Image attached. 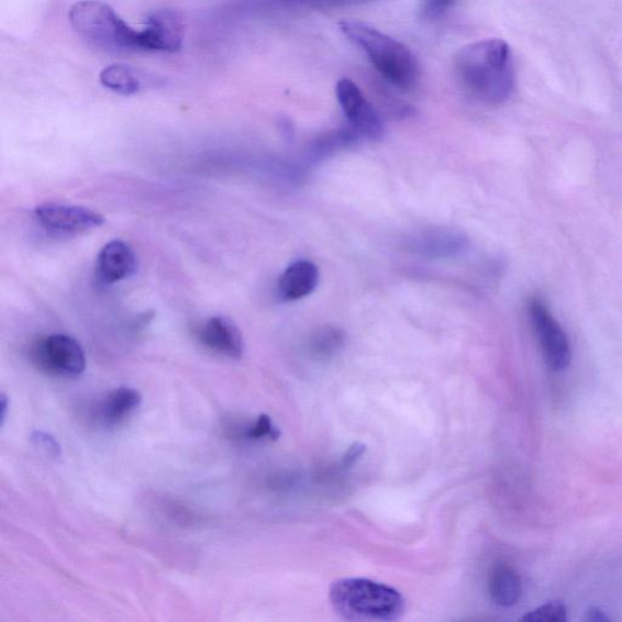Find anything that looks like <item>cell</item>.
Returning <instances> with one entry per match:
<instances>
[{"instance_id":"17","label":"cell","mask_w":622,"mask_h":622,"mask_svg":"<svg viewBox=\"0 0 622 622\" xmlns=\"http://www.w3.org/2000/svg\"><path fill=\"white\" fill-rule=\"evenodd\" d=\"M375 0H241L244 7L341 8L371 3Z\"/></svg>"},{"instance_id":"15","label":"cell","mask_w":622,"mask_h":622,"mask_svg":"<svg viewBox=\"0 0 622 622\" xmlns=\"http://www.w3.org/2000/svg\"><path fill=\"white\" fill-rule=\"evenodd\" d=\"M488 594L493 602L499 607L516 606L521 597V581L518 574L508 565H496L488 577Z\"/></svg>"},{"instance_id":"8","label":"cell","mask_w":622,"mask_h":622,"mask_svg":"<svg viewBox=\"0 0 622 622\" xmlns=\"http://www.w3.org/2000/svg\"><path fill=\"white\" fill-rule=\"evenodd\" d=\"M38 223L55 233H81L104 224L105 218L95 210L81 206L44 204L35 209Z\"/></svg>"},{"instance_id":"22","label":"cell","mask_w":622,"mask_h":622,"mask_svg":"<svg viewBox=\"0 0 622 622\" xmlns=\"http://www.w3.org/2000/svg\"><path fill=\"white\" fill-rule=\"evenodd\" d=\"M365 451V447L360 444H354V446L348 450L346 457H344V463L352 464L355 460H358Z\"/></svg>"},{"instance_id":"19","label":"cell","mask_w":622,"mask_h":622,"mask_svg":"<svg viewBox=\"0 0 622 622\" xmlns=\"http://www.w3.org/2000/svg\"><path fill=\"white\" fill-rule=\"evenodd\" d=\"M521 620L530 622H563L566 621V608L561 602H550L532 610Z\"/></svg>"},{"instance_id":"24","label":"cell","mask_w":622,"mask_h":622,"mask_svg":"<svg viewBox=\"0 0 622 622\" xmlns=\"http://www.w3.org/2000/svg\"><path fill=\"white\" fill-rule=\"evenodd\" d=\"M8 410L9 399L5 394H2V396H0V421H2V427L5 425Z\"/></svg>"},{"instance_id":"6","label":"cell","mask_w":622,"mask_h":622,"mask_svg":"<svg viewBox=\"0 0 622 622\" xmlns=\"http://www.w3.org/2000/svg\"><path fill=\"white\" fill-rule=\"evenodd\" d=\"M529 316L532 329H534L539 339L543 359L549 368L555 372H561L568 368L572 361V348L568 336H566V333L542 299H531Z\"/></svg>"},{"instance_id":"16","label":"cell","mask_w":622,"mask_h":622,"mask_svg":"<svg viewBox=\"0 0 622 622\" xmlns=\"http://www.w3.org/2000/svg\"><path fill=\"white\" fill-rule=\"evenodd\" d=\"M100 83L119 95L130 96L139 93L142 88L141 78L137 70L125 64L107 66L100 72Z\"/></svg>"},{"instance_id":"3","label":"cell","mask_w":622,"mask_h":622,"mask_svg":"<svg viewBox=\"0 0 622 622\" xmlns=\"http://www.w3.org/2000/svg\"><path fill=\"white\" fill-rule=\"evenodd\" d=\"M69 18L74 31L100 48L111 51H152L147 28H133L113 7L102 0L76 3Z\"/></svg>"},{"instance_id":"9","label":"cell","mask_w":622,"mask_h":622,"mask_svg":"<svg viewBox=\"0 0 622 622\" xmlns=\"http://www.w3.org/2000/svg\"><path fill=\"white\" fill-rule=\"evenodd\" d=\"M196 337L210 352L240 359L244 344L240 329L227 316H212L196 331Z\"/></svg>"},{"instance_id":"1","label":"cell","mask_w":622,"mask_h":622,"mask_svg":"<svg viewBox=\"0 0 622 622\" xmlns=\"http://www.w3.org/2000/svg\"><path fill=\"white\" fill-rule=\"evenodd\" d=\"M453 71L463 91L486 105L505 104L516 89L512 51L503 39H485L463 47L454 55Z\"/></svg>"},{"instance_id":"5","label":"cell","mask_w":622,"mask_h":622,"mask_svg":"<svg viewBox=\"0 0 622 622\" xmlns=\"http://www.w3.org/2000/svg\"><path fill=\"white\" fill-rule=\"evenodd\" d=\"M28 355L37 370L50 376L68 379L85 370V354L80 342L60 333L33 342Z\"/></svg>"},{"instance_id":"14","label":"cell","mask_w":622,"mask_h":622,"mask_svg":"<svg viewBox=\"0 0 622 622\" xmlns=\"http://www.w3.org/2000/svg\"><path fill=\"white\" fill-rule=\"evenodd\" d=\"M320 279L318 266L309 261L292 263L279 281V293L284 301L293 302L315 291Z\"/></svg>"},{"instance_id":"11","label":"cell","mask_w":622,"mask_h":622,"mask_svg":"<svg viewBox=\"0 0 622 622\" xmlns=\"http://www.w3.org/2000/svg\"><path fill=\"white\" fill-rule=\"evenodd\" d=\"M142 396L135 388L119 387L108 392L92 407V417L99 426L115 428L136 413Z\"/></svg>"},{"instance_id":"7","label":"cell","mask_w":622,"mask_h":622,"mask_svg":"<svg viewBox=\"0 0 622 622\" xmlns=\"http://www.w3.org/2000/svg\"><path fill=\"white\" fill-rule=\"evenodd\" d=\"M336 94L355 135L370 140H379L383 137L384 126L381 116L357 84L348 78H343L337 83Z\"/></svg>"},{"instance_id":"13","label":"cell","mask_w":622,"mask_h":622,"mask_svg":"<svg viewBox=\"0 0 622 622\" xmlns=\"http://www.w3.org/2000/svg\"><path fill=\"white\" fill-rule=\"evenodd\" d=\"M413 250L425 257L447 258L466 249V239L461 232L449 229H430L414 239Z\"/></svg>"},{"instance_id":"10","label":"cell","mask_w":622,"mask_h":622,"mask_svg":"<svg viewBox=\"0 0 622 622\" xmlns=\"http://www.w3.org/2000/svg\"><path fill=\"white\" fill-rule=\"evenodd\" d=\"M137 265V254L127 242L111 241L97 255L96 279L103 285H115L135 274Z\"/></svg>"},{"instance_id":"12","label":"cell","mask_w":622,"mask_h":622,"mask_svg":"<svg viewBox=\"0 0 622 622\" xmlns=\"http://www.w3.org/2000/svg\"><path fill=\"white\" fill-rule=\"evenodd\" d=\"M153 53H175L183 47L184 24L172 10H158L147 21Z\"/></svg>"},{"instance_id":"21","label":"cell","mask_w":622,"mask_h":622,"mask_svg":"<svg viewBox=\"0 0 622 622\" xmlns=\"http://www.w3.org/2000/svg\"><path fill=\"white\" fill-rule=\"evenodd\" d=\"M33 446H36L51 458H59L61 454L60 444L46 431H35L31 436Z\"/></svg>"},{"instance_id":"4","label":"cell","mask_w":622,"mask_h":622,"mask_svg":"<svg viewBox=\"0 0 622 622\" xmlns=\"http://www.w3.org/2000/svg\"><path fill=\"white\" fill-rule=\"evenodd\" d=\"M330 602L344 620L396 621L405 613V599L395 588L369 579H343L330 588Z\"/></svg>"},{"instance_id":"23","label":"cell","mask_w":622,"mask_h":622,"mask_svg":"<svg viewBox=\"0 0 622 622\" xmlns=\"http://www.w3.org/2000/svg\"><path fill=\"white\" fill-rule=\"evenodd\" d=\"M586 620L602 622V621H609L610 619L606 617L602 610H599L598 608H592L591 610H588Z\"/></svg>"},{"instance_id":"18","label":"cell","mask_w":622,"mask_h":622,"mask_svg":"<svg viewBox=\"0 0 622 622\" xmlns=\"http://www.w3.org/2000/svg\"><path fill=\"white\" fill-rule=\"evenodd\" d=\"M242 437L253 441L277 440L280 437V431L268 415H261L254 424L242 431Z\"/></svg>"},{"instance_id":"2","label":"cell","mask_w":622,"mask_h":622,"mask_svg":"<svg viewBox=\"0 0 622 622\" xmlns=\"http://www.w3.org/2000/svg\"><path fill=\"white\" fill-rule=\"evenodd\" d=\"M339 28L389 83L403 91L416 85L419 77L418 62L405 44L358 21H342Z\"/></svg>"},{"instance_id":"20","label":"cell","mask_w":622,"mask_h":622,"mask_svg":"<svg viewBox=\"0 0 622 622\" xmlns=\"http://www.w3.org/2000/svg\"><path fill=\"white\" fill-rule=\"evenodd\" d=\"M454 0H421V14L428 20L446 15Z\"/></svg>"}]
</instances>
